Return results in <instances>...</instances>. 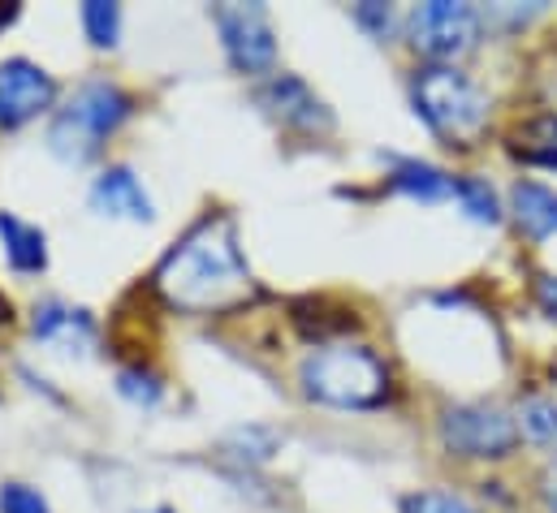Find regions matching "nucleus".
<instances>
[{"instance_id":"17","label":"nucleus","mask_w":557,"mask_h":513,"mask_svg":"<svg viewBox=\"0 0 557 513\" xmlns=\"http://www.w3.org/2000/svg\"><path fill=\"white\" fill-rule=\"evenodd\" d=\"M454 199L462 203V212L480 225H497L502 221V208H497V195L488 182L480 177H454Z\"/></svg>"},{"instance_id":"24","label":"nucleus","mask_w":557,"mask_h":513,"mask_svg":"<svg viewBox=\"0 0 557 513\" xmlns=\"http://www.w3.org/2000/svg\"><path fill=\"white\" fill-rule=\"evenodd\" d=\"M536 302L545 306V315L557 320V276H541V280H536Z\"/></svg>"},{"instance_id":"14","label":"nucleus","mask_w":557,"mask_h":513,"mask_svg":"<svg viewBox=\"0 0 557 513\" xmlns=\"http://www.w3.org/2000/svg\"><path fill=\"white\" fill-rule=\"evenodd\" d=\"M355 324H359L355 311L333 306L329 298H302V302H294V328H298L307 341H315V346H329L333 337L350 333Z\"/></svg>"},{"instance_id":"9","label":"nucleus","mask_w":557,"mask_h":513,"mask_svg":"<svg viewBox=\"0 0 557 513\" xmlns=\"http://www.w3.org/2000/svg\"><path fill=\"white\" fill-rule=\"evenodd\" d=\"M260 109L269 117H277L281 126L302 129V134H329L333 129V113L324 109V100L294 74H273L260 91H256Z\"/></svg>"},{"instance_id":"16","label":"nucleus","mask_w":557,"mask_h":513,"mask_svg":"<svg viewBox=\"0 0 557 513\" xmlns=\"http://www.w3.org/2000/svg\"><path fill=\"white\" fill-rule=\"evenodd\" d=\"M389 186H394L398 195L419 199V203H441V199L454 195V177H445L441 168H432V164H423V160H403V164L394 168Z\"/></svg>"},{"instance_id":"12","label":"nucleus","mask_w":557,"mask_h":513,"mask_svg":"<svg viewBox=\"0 0 557 513\" xmlns=\"http://www.w3.org/2000/svg\"><path fill=\"white\" fill-rule=\"evenodd\" d=\"M510 208H515V221L519 229L532 238V242H545L557 234V195L541 182H519L510 190Z\"/></svg>"},{"instance_id":"23","label":"nucleus","mask_w":557,"mask_h":513,"mask_svg":"<svg viewBox=\"0 0 557 513\" xmlns=\"http://www.w3.org/2000/svg\"><path fill=\"white\" fill-rule=\"evenodd\" d=\"M355 22H359L363 30H372V39H381V43H385V39L394 35V26H398V22H394V9H389V4H372V0L355 9Z\"/></svg>"},{"instance_id":"10","label":"nucleus","mask_w":557,"mask_h":513,"mask_svg":"<svg viewBox=\"0 0 557 513\" xmlns=\"http://www.w3.org/2000/svg\"><path fill=\"white\" fill-rule=\"evenodd\" d=\"M87 203H91V212H100V216H109V221H151V216H156L151 195L143 190L135 168H126V164L104 168V173L96 177Z\"/></svg>"},{"instance_id":"25","label":"nucleus","mask_w":557,"mask_h":513,"mask_svg":"<svg viewBox=\"0 0 557 513\" xmlns=\"http://www.w3.org/2000/svg\"><path fill=\"white\" fill-rule=\"evenodd\" d=\"M545 501H549V510L557 513V466L545 475Z\"/></svg>"},{"instance_id":"22","label":"nucleus","mask_w":557,"mask_h":513,"mask_svg":"<svg viewBox=\"0 0 557 513\" xmlns=\"http://www.w3.org/2000/svg\"><path fill=\"white\" fill-rule=\"evenodd\" d=\"M0 513H52V510H48V501H44L35 488H26V484H4V488H0Z\"/></svg>"},{"instance_id":"2","label":"nucleus","mask_w":557,"mask_h":513,"mask_svg":"<svg viewBox=\"0 0 557 513\" xmlns=\"http://www.w3.org/2000/svg\"><path fill=\"white\" fill-rule=\"evenodd\" d=\"M135 113V100L109 83V78H91L74 91V100L52 117L48 126V151L65 164H87L109 134L126 126V117Z\"/></svg>"},{"instance_id":"21","label":"nucleus","mask_w":557,"mask_h":513,"mask_svg":"<svg viewBox=\"0 0 557 513\" xmlns=\"http://www.w3.org/2000/svg\"><path fill=\"white\" fill-rule=\"evenodd\" d=\"M403 513H480V510H471L467 501H458L449 492H416V497L403 501Z\"/></svg>"},{"instance_id":"28","label":"nucleus","mask_w":557,"mask_h":513,"mask_svg":"<svg viewBox=\"0 0 557 513\" xmlns=\"http://www.w3.org/2000/svg\"><path fill=\"white\" fill-rule=\"evenodd\" d=\"M147 513H173V510H164V505H160V510H147Z\"/></svg>"},{"instance_id":"5","label":"nucleus","mask_w":557,"mask_h":513,"mask_svg":"<svg viewBox=\"0 0 557 513\" xmlns=\"http://www.w3.org/2000/svg\"><path fill=\"white\" fill-rule=\"evenodd\" d=\"M212 22L221 30L225 57L243 74H269L277 65V35L264 4H216Z\"/></svg>"},{"instance_id":"13","label":"nucleus","mask_w":557,"mask_h":513,"mask_svg":"<svg viewBox=\"0 0 557 513\" xmlns=\"http://www.w3.org/2000/svg\"><path fill=\"white\" fill-rule=\"evenodd\" d=\"M0 242L13 272H44L48 267V238L39 225H26L13 212H0Z\"/></svg>"},{"instance_id":"20","label":"nucleus","mask_w":557,"mask_h":513,"mask_svg":"<svg viewBox=\"0 0 557 513\" xmlns=\"http://www.w3.org/2000/svg\"><path fill=\"white\" fill-rule=\"evenodd\" d=\"M117 392H122L126 401H135V405H156V401L164 397V385H160V376L147 372V367H126V372L117 376Z\"/></svg>"},{"instance_id":"8","label":"nucleus","mask_w":557,"mask_h":513,"mask_svg":"<svg viewBox=\"0 0 557 513\" xmlns=\"http://www.w3.org/2000/svg\"><path fill=\"white\" fill-rule=\"evenodd\" d=\"M57 100V78L26 61V57H9L0 61V129H17L35 122L39 113H48Z\"/></svg>"},{"instance_id":"26","label":"nucleus","mask_w":557,"mask_h":513,"mask_svg":"<svg viewBox=\"0 0 557 513\" xmlns=\"http://www.w3.org/2000/svg\"><path fill=\"white\" fill-rule=\"evenodd\" d=\"M17 13H22L17 4H0V30H4V26H13V22H17Z\"/></svg>"},{"instance_id":"3","label":"nucleus","mask_w":557,"mask_h":513,"mask_svg":"<svg viewBox=\"0 0 557 513\" xmlns=\"http://www.w3.org/2000/svg\"><path fill=\"white\" fill-rule=\"evenodd\" d=\"M302 392L337 410H372L389 397V367L368 346H320L302 372Z\"/></svg>"},{"instance_id":"1","label":"nucleus","mask_w":557,"mask_h":513,"mask_svg":"<svg viewBox=\"0 0 557 513\" xmlns=\"http://www.w3.org/2000/svg\"><path fill=\"white\" fill-rule=\"evenodd\" d=\"M151 289L186 315H225L251 302L256 276L247 267V255L238 247V229L225 212H212L195 221L173 247L160 259Z\"/></svg>"},{"instance_id":"27","label":"nucleus","mask_w":557,"mask_h":513,"mask_svg":"<svg viewBox=\"0 0 557 513\" xmlns=\"http://www.w3.org/2000/svg\"><path fill=\"white\" fill-rule=\"evenodd\" d=\"M9 320H13V306H9V298L0 293V324H9Z\"/></svg>"},{"instance_id":"19","label":"nucleus","mask_w":557,"mask_h":513,"mask_svg":"<svg viewBox=\"0 0 557 513\" xmlns=\"http://www.w3.org/2000/svg\"><path fill=\"white\" fill-rule=\"evenodd\" d=\"M519 427H523V436H528L532 445L557 449V405L554 401H528Z\"/></svg>"},{"instance_id":"4","label":"nucleus","mask_w":557,"mask_h":513,"mask_svg":"<svg viewBox=\"0 0 557 513\" xmlns=\"http://www.w3.org/2000/svg\"><path fill=\"white\" fill-rule=\"evenodd\" d=\"M416 113L449 147H471L488 126V96L454 65H423L411 78Z\"/></svg>"},{"instance_id":"15","label":"nucleus","mask_w":557,"mask_h":513,"mask_svg":"<svg viewBox=\"0 0 557 513\" xmlns=\"http://www.w3.org/2000/svg\"><path fill=\"white\" fill-rule=\"evenodd\" d=\"M510 155L536 168H557V113H541L510 134Z\"/></svg>"},{"instance_id":"18","label":"nucleus","mask_w":557,"mask_h":513,"mask_svg":"<svg viewBox=\"0 0 557 513\" xmlns=\"http://www.w3.org/2000/svg\"><path fill=\"white\" fill-rule=\"evenodd\" d=\"M83 30L96 48H117V35H122V9L109 4V0H87L83 4Z\"/></svg>"},{"instance_id":"7","label":"nucleus","mask_w":557,"mask_h":513,"mask_svg":"<svg viewBox=\"0 0 557 513\" xmlns=\"http://www.w3.org/2000/svg\"><path fill=\"white\" fill-rule=\"evenodd\" d=\"M480 26H484V13L458 0H428L411 13V39L436 65L471 52L480 39Z\"/></svg>"},{"instance_id":"6","label":"nucleus","mask_w":557,"mask_h":513,"mask_svg":"<svg viewBox=\"0 0 557 513\" xmlns=\"http://www.w3.org/2000/svg\"><path fill=\"white\" fill-rule=\"evenodd\" d=\"M441 440L458 458H506L519 440V423L497 405H454L441 414Z\"/></svg>"},{"instance_id":"11","label":"nucleus","mask_w":557,"mask_h":513,"mask_svg":"<svg viewBox=\"0 0 557 513\" xmlns=\"http://www.w3.org/2000/svg\"><path fill=\"white\" fill-rule=\"evenodd\" d=\"M30 333L48 346H61V350H91L96 346V320L78 306H65V302H39L35 306V320H30Z\"/></svg>"}]
</instances>
